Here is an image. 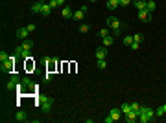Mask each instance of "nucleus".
Listing matches in <instances>:
<instances>
[{"instance_id": "6e6552de", "label": "nucleus", "mask_w": 166, "mask_h": 123, "mask_svg": "<svg viewBox=\"0 0 166 123\" xmlns=\"http://www.w3.org/2000/svg\"><path fill=\"white\" fill-rule=\"evenodd\" d=\"M107 57V48L105 46H102V48L96 50V59H105Z\"/></svg>"}, {"instance_id": "72a5a7b5", "label": "nucleus", "mask_w": 166, "mask_h": 123, "mask_svg": "<svg viewBox=\"0 0 166 123\" xmlns=\"http://www.w3.org/2000/svg\"><path fill=\"white\" fill-rule=\"evenodd\" d=\"M26 28H28V31H30V33H33V31H35V24H28Z\"/></svg>"}, {"instance_id": "4be33fe9", "label": "nucleus", "mask_w": 166, "mask_h": 123, "mask_svg": "<svg viewBox=\"0 0 166 123\" xmlns=\"http://www.w3.org/2000/svg\"><path fill=\"white\" fill-rule=\"evenodd\" d=\"M124 44L125 46H131L133 44V35H125L124 37Z\"/></svg>"}, {"instance_id": "f704fd0d", "label": "nucleus", "mask_w": 166, "mask_h": 123, "mask_svg": "<svg viewBox=\"0 0 166 123\" xmlns=\"http://www.w3.org/2000/svg\"><path fill=\"white\" fill-rule=\"evenodd\" d=\"M104 121H105V123H113L114 120H113V118H111V116H107V118H105V120H104Z\"/></svg>"}, {"instance_id": "7ed1b4c3", "label": "nucleus", "mask_w": 166, "mask_h": 123, "mask_svg": "<svg viewBox=\"0 0 166 123\" xmlns=\"http://www.w3.org/2000/svg\"><path fill=\"white\" fill-rule=\"evenodd\" d=\"M39 101H41V109H42V112H48V110L52 109V97H41Z\"/></svg>"}, {"instance_id": "f257e3e1", "label": "nucleus", "mask_w": 166, "mask_h": 123, "mask_svg": "<svg viewBox=\"0 0 166 123\" xmlns=\"http://www.w3.org/2000/svg\"><path fill=\"white\" fill-rule=\"evenodd\" d=\"M153 118H155V110L149 109V107H140V110H138V121L148 123V121H151Z\"/></svg>"}, {"instance_id": "412c9836", "label": "nucleus", "mask_w": 166, "mask_h": 123, "mask_svg": "<svg viewBox=\"0 0 166 123\" xmlns=\"http://www.w3.org/2000/svg\"><path fill=\"white\" fill-rule=\"evenodd\" d=\"M15 120H17V121H26V112L19 110V112H17V116H15Z\"/></svg>"}, {"instance_id": "a211bd4d", "label": "nucleus", "mask_w": 166, "mask_h": 123, "mask_svg": "<svg viewBox=\"0 0 166 123\" xmlns=\"http://www.w3.org/2000/svg\"><path fill=\"white\" fill-rule=\"evenodd\" d=\"M21 46L26 50V52H30V50H31V46H33V42H31V41H28V39H24V42H22Z\"/></svg>"}, {"instance_id": "aec40b11", "label": "nucleus", "mask_w": 166, "mask_h": 123, "mask_svg": "<svg viewBox=\"0 0 166 123\" xmlns=\"http://www.w3.org/2000/svg\"><path fill=\"white\" fill-rule=\"evenodd\" d=\"M142 39H144V37H142L140 33H135V35H133V44H138V46H140Z\"/></svg>"}, {"instance_id": "cd10ccee", "label": "nucleus", "mask_w": 166, "mask_h": 123, "mask_svg": "<svg viewBox=\"0 0 166 123\" xmlns=\"http://www.w3.org/2000/svg\"><path fill=\"white\" fill-rule=\"evenodd\" d=\"M105 66H107V63H105L104 59H98V68H100V70H104Z\"/></svg>"}, {"instance_id": "5701e85b", "label": "nucleus", "mask_w": 166, "mask_h": 123, "mask_svg": "<svg viewBox=\"0 0 166 123\" xmlns=\"http://www.w3.org/2000/svg\"><path fill=\"white\" fill-rule=\"evenodd\" d=\"M46 64H48V68L52 70V68L55 66V57H50V59H46Z\"/></svg>"}, {"instance_id": "e433bc0d", "label": "nucleus", "mask_w": 166, "mask_h": 123, "mask_svg": "<svg viewBox=\"0 0 166 123\" xmlns=\"http://www.w3.org/2000/svg\"><path fill=\"white\" fill-rule=\"evenodd\" d=\"M163 110H164V114H166V105H163Z\"/></svg>"}, {"instance_id": "473e14b6", "label": "nucleus", "mask_w": 166, "mask_h": 123, "mask_svg": "<svg viewBox=\"0 0 166 123\" xmlns=\"http://www.w3.org/2000/svg\"><path fill=\"white\" fill-rule=\"evenodd\" d=\"M48 4H50V7H52V9H55V7L59 6V4H57V0H50Z\"/></svg>"}, {"instance_id": "393cba45", "label": "nucleus", "mask_w": 166, "mask_h": 123, "mask_svg": "<svg viewBox=\"0 0 166 123\" xmlns=\"http://www.w3.org/2000/svg\"><path fill=\"white\" fill-rule=\"evenodd\" d=\"M133 0H118V6H122V7H125V6H129Z\"/></svg>"}, {"instance_id": "f3484780", "label": "nucleus", "mask_w": 166, "mask_h": 123, "mask_svg": "<svg viewBox=\"0 0 166 123\" xmlns=\"http://www.w3.org/2000/svg\"><path fill=\"white\" fill-rule=\"evenodd\" d=\"M102 44L105 46V48H109L111 44H113V35H107V37H104V42Z\"/></svg>"}, {"instance_id": "1a4fd4ad", "label": "nucleus", "mask_w": 166, "mask_h": 123, "mask_svg": "<svg viewBox=\"0 0 166 123\" xmlns=\"http://www.w3.org/2000/svg\"><path fill=\"white\" fill-rule=\"evenodd\" d=\"M109 116H111V118H113V120H114V121H116V120H120V118H122V110H120V109H111V112H109Z\"/></svg>"}, {"instance_id": "4468645a", "label": "nucleus", "mask_w": 166, "mask_h": 123, "mask_svg": "<svg viewBox=\"0 0 166 123\" xmlns=\"http://www.w3.org/2000/svg\"><path fill=\"white\" fill-rule=\"evenodd\" d=\"M50 11H52V7H50V4H42V9H41V15L42 17H48Z\"/></svg>"}, {"instance_id": "f8f14e48", "label": "nucleus", "mask_w": 166, "mask_h": 123, "mask_svg": "<svg viewBox=\"0 0 166 123\" xmlns=\"http://www.w3.org/2000/svg\"><path fill=\"white\" fill-rule=\"evenodd\" d=\"M61 15H63V18H70L74 13H72V9H70L68 6H65V7H63V11H61Z\"/></svg>"}, {"instance_id": "2f4dec72", "label": "nucleus", "mask_w": 166, "mask_h": 123, "mask_svg": "<svg viewBox=\"0 0 166 123\" xmlns=\"http://www.w3.org/2000/svg\"><path fill=\"white\" fill-rule=\"evenodd\" d=\"M52 77H54V74H52V72H46V75H44V79H46V81H52Z\"/></svg>"}, {"instance_id": "f03ea898", "label": "nucleus", "mask_w": 166, "mask_h": 123, "mask_svg": "<svg viewBox=\"0 0 166 123\" xmlns=\"http://www.w3.org/2000/svg\"><path fill=\"white\" fill-rule=\"evenodd\" d=\"M107 24L111 26V29L114 31V35H120V28H122V24H120V20H118L116 17H107Z\"/></svg>"}, {"instance_id": "20e7f679", "label": "nucleus", "mask_w": 166, "mask_h": 123, "mask_svg": "<svg viewBox=\"0 0 166 123\" xmlns=\"http://www.w3.org/2000/svg\"><path fill=\"white\" fill-rule=\"evenodd\" d=\"M15 59H17V55L9 57L6 63H2V72H11V70H13V63H15Z\"/></svg>"}, {"instance_id": "0eeeda50", "label": "nucleus", "mask_w": 166, "mask_h": 123, "mask_svg": "<svg viewBox=\"0 0 166 123\" xmlns=\"http://www.w3.org/2000/svg\"><path fill=\"white\" fill-rule=\"evenodd\" d=\"M17 83H19V75L17 74H11V79H9V83L6 84V88H7V90H13V88L17 86Z\"/></svg>"}, {"instance_id": "bb28decb", "label": "nucleus", "mask_w": 166, "mask_h": 123, "mask_svg": "<svg viewBox=\"0 0 166 123\" xmlns=\"http://www.w3.org/2000/svg\"><path fill=\"white\" fill-rule=\"evenodd\" d=\"M7 59H9V55H7L6 52H0V61H2V63H6Z\"/></svg>"}, {"instance_id": "b1692460", "label": "nucleus", "mask_w": 166, "mask_h": 123, "mask_svg": "<svg viewBox=\"0 0 166 123\" xmlns=\"http://www.w3.org/2000/svg\"><path fill=\"white\" fill-rule=\"evenodd\" d=\"M122 114H124V116H125V114H127V112H131V105H122Z\"/></svg>"}, {"instance_id": "c756f323", "label": "nucleus", "mask_w": 166, "mask_h": 123, "mask_svg": "<svg viewBox=\"0 0 166 123\" xmlns=\"http://www.w3.org/2000/svg\"><path fill=\"white\" fill-rule=\"evenodd\" d=\"M131 110L138 114V110H140V105H138V103H131Z\"/></svg>"}, {"instance_id": "4c0bfd02", "label": "nucleus", "mask_w": 166, "mask_h": 123, "mask_svg": "<svg viewBox=\"0 0 166 123\" xmlns=\"http://www.w3.org/2000/svg\"><path fill=\"white\" fill-rule=\"evenodd\" d=\"M89 2H96V0H89Z\"/></svg>"}, {"instance_id": "ddd939ff", "label": "nucleus", "mask_w": 166, "mask_h": 123, "mask_svg": "<svg viewBox=\"0 0 166 123\" xmlns=\"http://www.w3.org/2000/svg\"><path fill=\"white\" fill-rule=\"evenodd\" d=\"M28 33H30V31H28V28H21V29H17V37H19V39H26Z\"/></svg>"}, {"instance_id": "6ab92c4d", "label": "nucleus", "mask_w": 166, "mask_h": 123, "mask_svg": "<svg viewBox=\"0 0 166 123\" xmlns=\"http://www.w3.org/2000/svg\"><path fill=\"white\" fill-rule=\"evenodd\" d=\"M118 7V0H107V9H116Z\"/></svg>"}, {"instance_id": "c9c22d12", "label": "nucleus", "mask_w": 166, "mask_h": 123, "mask_svg": "<svg viewBox=\"0 0 166 123\" xmlns=\"http://www.w3.org/2000/svg\"><path fill=\"white\" fill-rule=\"evenodd\" d=\"M65 2H66V0H57V4H59V6H63Z\"/></svg>"}, {"instance_id": "7c9ffc66", "label": "nucleus", "mask_w": 166, "mask_h": 123, "mask_svg": "<svg viewBox=\"0 0 166 123\" xmlns=\"http://www.w3.org/2000/svg\"><path fill=\"white\" fill-rule=\"evenodd\" d=\"M80 31L81 33H87V31H89V26H87V24H81L80 26Z\"/></svg>"}, {"instance_id": "9b49d317", "label": "nucleus", "mask_w": 166, "mask_h": 123, "mask_svg": "<svg viewBox=\"0 0 166 123\" xmlns=\"http://www.w3.org/2000/svg\"><path fill=\"white\" fill-rule=\"evenodd\" d=\"M131 4L137 7V11H138V9H146V0H133Z\"/></svg>"}, {"instance_id": "c85d7f7f", "label": "nucleus", "mask_w": 166, "mask_h": 123, "mask_svg": "<svg viewBox=\"0 0 166 123\" xmlns=\"http://www.w3.org/2000/svg\"><path fill=\"white\" fill-rule=\"evenodd\" d=\"M155 116H157V118H163V116H164V110H163V107H159V109L155 110Z\"/></svg>"}, {"instance_id": "423d86ee", "label": "nucleus", "mask_w": 166, "mask_h": 123, "mask_svg": "<svg viewBox=\"0 0 166 123\" xmlns=\"http://www.w3.org/2000/svg\"><path fill=\"white\" fill-rule=\"evenodd\" d=\"M85 13H87V6H83L81 9H78V11H74V15H72V18L74 20H81L83 17H85Z\"/></svg>"}, {"instance_id": "39448f33", "label": "nucleus", "mask_w": 166, "mask_h": 123, "mask_svg": "<svg viewBox=\"0 0 166 123\" xmlns=\"http://www.w3.org/2000/svg\"><path fill=\"white\" fill-rule=\"evenodd\" d=\"M137 15H138V18H140L142 22H148L149 18H151V13H149L148 9H138V11H137Z\"/></svg>"}, {"instance_id": "dca6fc26", "label": "nucleus", "mask_w": 166, "mask_h": 123, "mask_svg": "<svg viewBox=\"0 0 166 123\" xmlns=\"http://www.w3.org/2000/svg\"><path fill=\"white\" fill-rule=\"evenodd\" d=\"M41 9H42V2H41V0L31 6V11H33V13H41Z\"/></svg>"}, {"instance_id": "9d476101", "label": "nucleus", "mask_w": 166, "mask_h": 123, "mask_svg": "<svg viewBox=\"0 0 166 123\" xmlns=\"http://www.w3.org/2000/svg\"><path fill=\"white\" fill-rule=\"evenodd\" d=\"M137 120H138V114L133 112V110L125 114V121H127V123H133V121H137Z\"/></svg>"}, {"instance_id": "2eb2a0df", "label": "nucleus", "mask_w": 166, "mask_h": 123, "mask_svg": "<svg viewBox=\"0 0 166 123\" xmlns=\"http://www.w3.org/2000/svg\"><path fill=\"white\" fill-rule=\"evenodd\" d=\"M155 7H157V4L153 2V0H148V2H146V9H148L149 13H153V11H155Z\"/></svg>"}, {"instance_id": "a878e982", "label": "nucleus", "mask_w": 166, "mask_h": 123, "mask_svg": "<svg viewBox=\"0 0 166 123\" xmlns=\"http://www.w3.org/2000/svg\"><path fill=\"white\" fill-rule=\"evenodd\" d=\"M98 35L104 39V37H107V35H109V29H107V28H105V29H100V31H98Z\"/></svg>"}]
</instances>
